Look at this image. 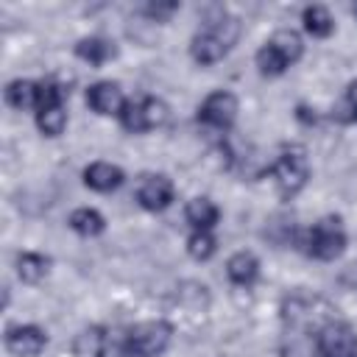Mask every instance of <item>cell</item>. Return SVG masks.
I'll list each match as a JSON object with an SVG mask.
<instances>
[{"instance_id": "obj_4", "label": "cell", "mask_w": 357, "mask_h": 357, "mask_svg": "<svg viewBox=\"0 0 357 357\" xmlns=\"http://www.w3.org/2000/svg\"><path fill=\"white\" fill-rule=\"evenodd\" d=\"M271 176H273V181H276V187H279V192H282L284 198L296 195V192L307 184V178H310L307 151H304L301 145H287V148L276 156V162H273V167H271Z\"/></svg>"}, {"instance_id": "obj_21", "label": "cell", "mask_w": 357, "mask_h": 357, "mask_svg": "<svg viewBox=\"0 0 357 357\" xmlns=\"http://www.w3.org/2000/svg\"><path fill=\"white\" fill-rule=\"evenodd\" d=\"M106 346H109V340L100 329H86L75 337V357H103Z\"/></svg>"}, {"instance_id": "obj_1", "label": "cell", "mask_w": 357, "mask_h": 357, "mask_svg": "<svg viewBox=\"0 0 357 357\" xmlns=\"http://www.w3.org/2000/svg\"><path fill=\"white\" fill-rule=\"evenodd\" d=\"M237 36H240V20L220 14L218 20L206 22V28L201 33H195L190 53L198 64H215L234 47Z\"/></svg>"}, {"instance_id": "obj_2", "label": "cell", "mask_w": 357, "mask_h": 357, "mask_svg": "<svg viewBox=\"0 0 357 357\" xmlns=\"http://www.w3.org/2000/svg\"><path fill=\"white\" fill-rule=\"evenodd\" d=\"M301 50H304L301 36H298L296 31H290V28H282V31H276V33L259 47V53H257V67H259L262 75H279V73H284L293 61H298Z\"/></svg>"}, {"instance_id": "obj_5", "label": "cell", "mask_w": 357, "mask_h": 357, "mask_svg": "<svg viewBox=\"0 0 357 357\" xmlns=\"http://www.w3.org/2000/svg\"><path fill=\"white\" fill-rule=\"evenodd\" d=\"M304 245H307V254H312L315 259H324V262L337 259L343 254V248H346V231L340 226V218H335V215L321 218L307 231Z\"/></svg>"}, {"instance_id": "obj_26", "label": "cell", "mask_w": 357, "mask_h": 357, "mask_svg": "<svg viewBox=\"0 0 357 357\" xmlns=\"http://www.w3.org/2000/svg\"><path fill=\"white\" fill-rule=\"evenodd\" d=\"M351 14H354V17H357V3H354V6H351Z\"/></svg>"}, {"instance_id": "obj_6", "label": "cell", "mask_w": 357, "mask_h": 357, "mask_svg": "<svg viewBox=\"0 0 357 357\" xmlns=\"http://www.w3.org/2000/svg\"><path fill=\"white\" fill-rule=\"evenodd\" d=\"M173 326L167 321H142L128 329L126 349L134 357H159L170 343Z\"/></svg>"}, {"instance_id": "obj_22", "label": "cell", "mask_w": 357, "mask_h": 357, "mask_svg": "<svg viewBox=\"0 0 357 357\" xmlns=\"http://www.w3.org/2000/svg\"><path fill=\"white\" fill-rule=\"evenodd\" d=\"M304 28L312 36H329L335 31V22H332V14L324 6H307L304 8Z\"/></svg>"}, {"instance_id": "obj_20", "label": "cell", "mask_w": 357, "mask_h": 357, "mask_svg": "<svg viewBox=\"0 0 357 357\" xmlns=\"http://www.w3.org/2000/svg\"><path fill=\"white\" fill-rule=\"evenodd\" d=\"M36 126L45 137H59L67 126V112H64V103L59 106H47V109H39L36 112Z\"/></svg>"}, {"instance_id": "obj_12", "label": "cell", "mask_w": 357, "mask_h": 357, "mask_svg": "<svg viewBox=\"0 0 357 357\" xmlns=\"http://www.w3.org/2000/svg\"><path fill=\"white\" fill-rule=\"evenodd\" d=\"M86 103L98 114H123V109H126L123 89L114 81H98V84H92L86 89Z\"/></svg>"}, {"instance_id": "obj_3", "label": "cell", "mask_w": 357, "mask_h": 357, "mask_svg": "<svg viewBox=\"0 0 357 357\" xmlns=\"http://www.w3.org/2000/svg\"><path fill=\"white\" fill-rule=\"evenodd\" d=\"M282 318L293 332H307V329H321L329 318V307L318 296L307 293H293L282 301Z\"/></svg>"}, {"instance_id": "obj_18", "label": "cell", "mask_w": 357, "mask_h": 357, "mask_svg": "<svg viewBox=\"0 0 357 357\" xmlns=\"http://www.w3.org/2000/svg\"><path fill=\"white\" fill-rule=\"evenodd\" d=\"M70 229L78 231V234H84V237H95V234H100L106 229V220H103V215L98 209L81 206V209H75L70 215Z\"/></svg>"}, {"instance_id": "obj_13", "label": "cell", "mask_w": 357, "mask_h": 357, "mask_svg": "<svg viewBox=\"0 0 357 357\" xmlns=\"http://www.w3.org/2000/svg\"><path fill=\"white\" fill-rule=\"evenodd\" d=\"M84 184L98 190V192H109V190H117L123 184V170L112 162H92L86 170H84Z\"/></svg>"}, {"instance_id": "obj_24", "label": "cell", "mask_w": 357, "mask_h": 357, "mask_svg": "<svg viewBox=\"0 0 357 357\" xmlns=\"http://www.w3.org/2000/svg\"><path fill=\"white\" fill-rule=\"evenodd\" d=\"M178 8V3H148L142 11L151 17V20H156V22H162V20H167L173 11Z\"/></svg>"}, {"instance_id": "obj_8", "label": "cell", "mask_w": 357, "mask_h": 357, "mask_svg": "<svg viewBox=\"0 0 357 357\" xmlns=\"http://www.w3.org/2000/svg\"><path fill=\"white\" fill-rule=\"evenodd\" d=\"M315 346L321 357H357V332L343 321H326L318 335Z\"/></svg>"}, {"instance_id": "obj_15", "label": "cell", "mask_w": 357, "mask_h": 357, "mask_svg": "<svg viewBox=\"0 0 357 357\" xmlns=\"http://www.w3.org/2000/svg\"><path fill=\"white\" fill-rule=\"evenodd\" d=\"M75 53H78V59H84V61H89V64H106L109 59L117 56V47H114V42H109V39L86 36V39H81V42L75 45Z\"/></svg>"}, {"instance_id": "obj_7", "label": "cell", "mask_w": 357, "mask_h": 357, "mask_svg": "<svg viewBox=\"0 0 357 357\" xmlns=\"http://www.w3.org/2000/svg\"><path fill=\"white\" fill-rule=\"evenodd\" d=\"M120 120H123V128L131 131V134L151 131V128H156V126H162L167 120V103L159 100V98H151V95L128 100L123 114H120Z\"/></svg>"}, {"instance_id": "obj_14", "label": "cell", "mask_w": 357, "mask_h": 357, "mask_svg": "<svg viewBox=\"0 0 357 357\" xmlns=\"http://www.w3.org/2000/svg\"><path fill=\"white\" fill-rule=\"evenodd\" d=\"M257 273H259V259L251 251H237L226 262V276L234 284H251L257 279Z\"/></svg>"}, {"instance_id": "obj_9", "label": "cell", "mask_w": 357, "mask_h": 357, "mask_svg": "<svg viewBox=\"0 0 357 357\" xmlns=\"http://www.w3.org/2000/svg\"><path fill=\"white\" fill-rule=\"evenodd\" d=\"M237 117V98L226 89H218L212 95L204 98L201 109H198V120L204 126H212L218 131H226Z\"/></svg>"}, {"instance_id": "obj_16", "label": "cell", "mask_w": 357, "mask_h": 357, "mask_svg": "<svg viewBox=\"0 0 357 357\" xmlns=\"http://www.w3.org/2000/svg\"><path fill=\"white\" fill-rule=\"evenodd\" d=\"M184 215L195 226V231H209L218 223V206L209 198H192V201H187Z\"/></svg>"}, {"instance_id": "obj_17", "label": "cell", "mask_w": 357, "mask_h": 357, "mask_svg": "<svg viewBox=\"0 0 357 357\" xmlns=\"http://www.w3.org/2000/svg\"><path fill=\"white\" fill-rule=\"evenodd\" d=\"M6 100L14 109H36V103H39V84L17 78V81H11L6 86Z\"/></svg>"}, {"instance_id": "obj_23", "label": "cell", "mask_w": 357, "mask_h": 357, "mask_svg": "<svg viewBox=\"0 0 357 357\" xmlns=\"http://www.w3.org/2000/svg\"><path fill=\"white\" fill-rule=\"evenodd\" d=\"M187 251H190L192 259H209L215 254V237L209 231H195L187 240Z\"/></svg>"}, {"instance_id": "obj_25", "label": "cell", "mask_w": 357, "mask_h": 357, "mask_svg": "<svg viewBox=\"0 0 357 357\" xmlns=\"http://www.w3.org/2000/svg\"><path fill=\"white\" fill-rule=\"evenodd\" d=\"M346 100H349V106H351V112H357V81H351V84H349V92H346Z\"/></svg>"}, {"instance_id": "obj_10", "label": "cell", "mask_w": 357, "mask_h": 357, "mask_svg": "<svg viewBox=\"0 0 357 357\" xmlns=\"http://www.w3.org/2000/svg\"><path fill=\"white\" fill-rule=\"evenodd\" d=\"M137 201L145 209H151V212H159V209L170 206V201H173V181L167 176H162V173L142 176V181L137 187Z\"/></svg>"}, {"instance_id": "obj_19", "label": "cell", "mask_w": 357, "mask_h": 357, "mask_svg": "<svg viewBox=\"0 0 357 357\" xmlns=\"http://www.w3.org/2000/svg\"><path fill=\"white\" fill-rule=\"evenodd\" d=\"M47 265H50V259L36 254V251H22L17 257V273H20L22 282H31V284L39 282L47 273Z\"/></svg>"}, {"instance_id": "obj_11", "label": "cell", "mask_w": 357, "mask_h": 357, "mask_svg": "<svg viewBox=\"0 0 357 357\" xmlns=\"http://www.w3.org/2000/svg\"><path fill=\"white\" fill-rule=\"evenodd\" d=\"M45 343H47L45 332H42L39 326H31V324H25V326H11V329L6 332V349H8L14 357H36V354L45 349Z\"/></svg>"}]
</instances>
